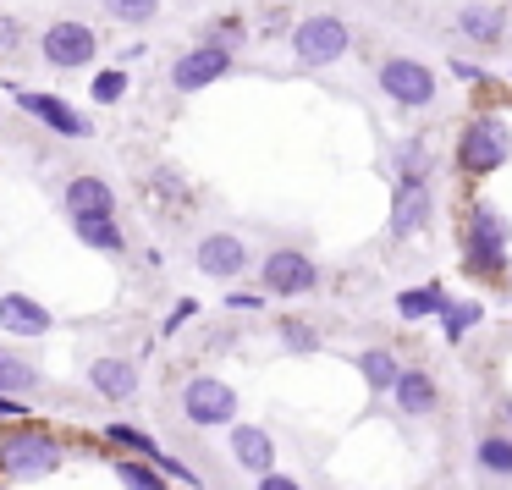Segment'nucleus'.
I'll use <instances>...</instances> for the list:
<instances>
[{"label": "nucleus", "mask_w": 512, "mask_h": 490, "mask_svg": "<svg viewBox=\"0 0 512 490\" xmlns=\"http://www.w3.org/2000/svg\"><path fill=\"white\" fill-rule=\"evenodd\" d=\"M61 468V441L39 424H17L6 441H0V474L28 485V479H50Z\"/></svg>", "instance_id": "obj_1"}, {"label": "nucleus", "mask_w": 512, "mask_h": 490, "mask_svg": "<svg viewBox=\"0 0 512 490\" xmlns=\"http://www.w3.org/2000/svg\"><path fill=\"white\" fill-rule=\"evenodd\" d=\"M507 155H512V127L501 122V116H474V122L463 127V144H457L463 171L490 177L496 166H507Z\"/></svg>", "instance_id": "obj_2"}, {"label": "nucleus", "mask_w": 512, "mask_h": 490, "mask_svg": "<svg viewBox=\"0 0 512 490\" xmlns=\"http://www.w3.org/2000/svg\"><path fill=\"white\" fill-rule=\"evenodd\" d=\"M347 45H353V28L331 12L303 17V23L292 28V56H298L303 67H331V61L347 56Z\"/></svg>", "instance_id": "obj_3"}, {"label": "nucleus", "mask_w": 512, "mask_h": 490, "mask_svg": "<svg viewBox=\"0 0 512 490\" xmlns=\"http://www.w3.org/2000/svg\"><path fill=\"white\" fill-rule=\"evenodd\" d=\"M39 56H45V67L72 72V67H89V61L100 56V39H94L89 23H72V17H61V23L45 28V39H39Z\"/></svg>", "instance_id": "obj_4"}, {"label": "nucleus", "mask_w": 512, "mask_h": 490, "mask_svg": "<svg viewBox=\"0 0 512 490\" xmlns=\"http://www.w3.org/2000/svg\"><path fill=\"white\" fill-rule=\"evenodd\" d=\"M182 413H188L199 430H221V424H237V391L215 375H199L182 386Z\"/></svg>", "instance_id": "obj_5"}, {"label": "nucleus", "mask_w": 512, "mask_h": 490, "mask_svg": "<svg viewBox=\"0 0 512 490\" xmlns=\"http://www.w3.org/2000/svg\"><path fill=\"white\" fill-rule=\"evenodd\" d=\"M380 89L391 94V105L424 111V105H435V72L413 56H386L380 61Z\"/></svg>", "instance_id": "obj_6"}, {"label": "nucleus", "mask_w": 512, "mask_h": 490, "mask_svg": "<svg viewBox=\"0 0 512 490\" xmlns=\"http://www.w3.org/2000/svg\"><path fill=\"white\" fill-rule=\"evenodd\" d=\"M259 281H265L270 298H303V292H314L320 270H314V259L303 254V248H276V254H265V265H259Z\"/></svg>", "instance_id": "obj_7"}, {"label": "nucleus", "mask_w": 512, "mask_h": 490, "mask_svg": "<svg viewBox=\"0 0 512 490\" xmlns=\"http://www.w3.org/2000/svg\"><path fill=\"white\" fill-rule=\"evenodd\" d=\"M507 215L496 210V204H474V215H468V265L474 270H501V254H507Z\"/></svg>", "instance_id": "obj_8"}, {"label": "nucleus", "mask_w": 512, "mask_h": 490, "mask_svg": "<svg viewBox=\"0 0 512 490\" xmlns=\"http://www.w3.org/2000/svg\"><path fill=\"white\" fill-rule=\"evenodd\" d=\"M226 72H232V50L193 45V50H182V56L171 61V89H177V94H199V89H210V83H221Z\"/></svg>", "instance_id": "obj_9"}, {"label": "nucleus", "mask_w": 512, "mask_h": 490, "mask_svg": "<svg viewBox=\"0 0 512 490\" xmlns=\"http://www.w3.org/2000/svg\"><path fill=\"white\" fill-rule=\"evenodd\" d=\"M193 265H199L204 276H215V281H237L248 270V243L237 232H210V237H199V248H193Z\"/></svg>", "instance_id": "obj_10"}, {"label": "nucleus", "mask_w": 512, "mask_h": 490, "mask_svg": "<svg viewBox=\"0 0 512 490\" xmlns=\"http://www.w3.org/2000/svg\"><path fill=\"white\" fill-rule=\"evenodd\" d=\"M61 204H67L72 226L78 221H111L116 215V188L105 177H72L67 193H61Z\"/></svg>", "instance_id": "obj_11"}, {"label": "nucleus", "mask_w": 512, "mask_h": 490, "mask_svg": "<svg viewBox=\"0 0 512 490\" xmlns=\"http://www.w3.org/2000/svg\"><path fill=\"white\" fill-rule=\"evenodd\" d=\"M17 105H23L34 122H45V127H56V133H67V138H89L94 127H89V116L83 111H72L67 100H56V94H34V89H17Z\"/></svg>", "instance_id": "obj_12"}, {"label": "nucleus", "mask_w": 512, "mask_h": 490, "mask_svg": "<svg viewBox=\"0 0 512 490\" xmlns=\"http://www.w3.org/2000/svg\"><path fill=\"white\" fill-rule=\"evenodd\" d=\"M50 309L45 303H34L28 292H6L0 298V331H12V336H45L50 331Z\"/></svg>", "instance_id": "obj_13"}, {"label": "nucleus", "mask_w": 512, "mask_h": 490, "mask_svg": "<svg viewBox=\"0 0 512 490\" xmlns=\"http://www.w3.org/2000/svg\"><path fill=\"white\" fill-rule=\"evenodd\" d=\"M232 457L248 474H270V468H276V441H270V430H259V424H232Z\"/></svg>", "instance_id": "obj_14"}, {"label": "nucleus", "mask_w": 512, "mask_h": 490, "mask_svg": "<svg viewBox=\"0 0 512 490\" xmlns=\"http://www.w3.org/2000/svg\"><path fill=\"white\" fill-rule=\"evenodd\" d=\"M89 386L100 391L105 402H133L138 397V369L127 358H94L89 364Z\"/></svg>", "instance_id": "obj_15"}, {"label": "nucleus", "mask_w": 512, "mask_h": 490, "mask_svg": "<svg viewBox=\"0 0 512 490\" xmlns=\"http://www.w3.org/2000/svg\"><path fill=\"white\" fill-rule=\"evenodd\" d=\"M430 221V188L424 182H397L391 193V237H408Z\"/></svg>", "instance_id": "obj_16"}, {"label": "nucleus", "mask_w": 512, "mask_h": 490, "mask_svg": "<svg viewBox=\"0 0 512 490\" xmlns=\"http://www.w3.org/2000/svg\"><path fill=\"white\" fill-rule=\"evenodd\" d=\"M391 397H397V408L408 413V419H430L435 402H441V391H435V380L424 375V369H402L397 386H391Z\"/></svg>", "instance_id": "obj_17"}, {"label": "nucleus", "mask_w": 512, "mask_h": 490, "mask_svg": "<svg viewBox=\"0 0 512 490\" xmlns=\"http://www.w3.org/2000/svg\"><path fill=\"white\" fill-rule=\"evenodd\" d=\"M474 463H479V474L512 479V435H501V430L479 435V446H474Z\"/></svg>", "instance_id": "obj_18"}, {"label": "nucleus", "mask_w": 512, "mask_h": 490, "mask_svg": "<svg viewBox=\"0 0 512 490\" xmlns=\"http://www.w3.org/2000/svg\"><path fill=\"white\" fill-rule=\"evenodd\" d=\"M358 375H364L369 391H391L397 375H402V364H397V353H386V347H369V353H358Z\"/></svg>", "instance_id": "obj_19"}, {"label": "nucleus", "mask_w": 512, "mask_h": 490, "mask_svg": "<svg viewBox=\"0 0 512 490\" xmlns=\"http://www.w3.org/2000/svg\"><path fill=\"white\" fill-rule=\"evenodd\" d=\"M28 391H39V369L0 347V397H28Z\"/></svg>", "instance_id": "obj_20"}, {"label": "nucleus", "mask_w": 512, "mask_h": 490, "mask_svg": "<svg viewBox=\"0 0 512 490\" xmlns=\"http://www.w3.org/2000/svg\"><path fill=\"white\" fill-rule=\"evenodd\" d=\"M485 320V303L479 298H463V303H446L441 309V331H446V342H463L474 325Z\"/></svg>", "instance_id": "obj_21"}, {"label": "nucleus", "mask_w": 512, "mask_h": 490, "mask_svg": "<svg viewBox=\"0 0 512 490\" xmlns=\"http://www.w3.org/2000/svg\"><path fill=\"white\" fill-rule=\"evenodd\" d=\"M100 12L111 23H127V28H144L160 17V0H100Z\"/></svg>", "instance_id": "obj_22"}, {"label": "nucleus", "mask_w": 512, "mask_h": 490, "mask_svg": "<svg viewBox=\"0 0 512 490\" xmlns=\"http://www.w3.org/2000/svg\"><path fill=\"white\" fill-rule=\"evenodd\" d=\"M457 28H463L468 39H479V45H496L501 39V12L496 6H468V12L457 17Z\"/></svg>", "instance_id": "obj_23"}, {"label": "nucleus", "mask_w": 512, "mask_h": 490, "mask_svg": "<svg viewBox=\"0 0 512 490\" xmlns=\"http://www.w3.org/2000/svg\"><path fill=\"white\" fill-rule=\"evenodd\" d=\"M446 303H452V298H446V292L430 281V287H419V292H402V298H397V314H402V320H424V314H441Z\"/></svg>", "instance_id": "obj_24"}, {"label": "nucleus", "mask_w": 512, "mask_h": 490, "mask_svg": "<svg viewBox=\"0 0 512 490\" xmlns=\"http://www.w3.org/2000/svg\"><path fill=\"white\" fill-rule=\"evenodd\" d=\"M78 237L89 248H105V254H127V237H122V226H116V215L111 221H78Z\"/></svg>", "instance_id": "obj_25"}, {"label": "nucleus", "mask_w": 512, "mask_h": 490, "mask_svg": "<svg viewBox=\"0 0 512 490\" xmlns=\"http://www.w3.org/2000/svg\"><path fill=\"white\" fill-rule=\"evenodd\" d=\"M105 441H111V446H127V452H138V457H155V452H160L155 435L138 430V424H105Z\"/></svg>", "instance_id": "obj_26"}, {"label": "nucleus", "mask_w": 512, "mask_h": 490, "mask_svg": "<svg viewBox=\"0 0 512 490\" xmlns=\"http://www.w3.org/2000/svg\"><path fill=\"white\" fill-rule=\"evenodd\" d=\"M116 479H122L127 490H171L166 479L155 474V468H149V463H133V457H122V463H116Z\"/></svg>", "instance_id": "obj_27"}, {"label": "nucleus", "mask_w": 512, "mask_h": 490, "mask_svg": "<svg viewBox=\"0 0 512 490\" xmlns=\"http://www.w3.org/2000/svg\"><path fill=\"white\" fill-rule=\"evenodd\" d=\"M149 468H155V474L166 479V485H171V479H177V485H188V490H204V479L193 474L188 463H177V457H171V452H155V457H149Z\"/></svg>", "instance_id": "obj_28"}, {"label": "nucleus", "mask_w": 512, "mask_h": 490, "mask_svg": "<svg viewBox=\"0 0 512 490\" xmlns=\"http://www.w3.org/2000/svg\"><path fill=\"white\" fill-rule=\"evenodd\" d=\"M281 347H287V353H314L320 336H314L303 320H281Z\"/></svg>", "instance_id": "obj_29"}, {"label": "nucleus", "mask_w": 512, "mask_h": 490, "mask_svg": "<svg viewBox=\"0 0 512 490\" xmlns=\"http://www.w3.org/2000/svg\"><path fill=\"white\" fill-rule=\"evenodd\" d=\"M397 171H402V182H424L430 177V155H424V144H408L397 155Z\"/></svg>", "instance_id": "obj_30"}, {"label": "nucleus", "mask_w": 512, "mask_h": 490, "mask_svg": "<svg viewBox=\"0 0 512 490\" xmlns=\"http://www.w3.org/2000/svg\"><path fill=\"white\" fill-rule=\"evenodd\" d=\"M89 94H94L100 105H116V100L127 94V72H100V78L89 83Z\"/></svg>", "instance_id": "obj_31"}, {"label": "nucleus", "mask_w": 512, "mask_h": 490, "mask_svg": "<svg viewBox=\"0 0 512 490\" xmlns=\"http://www.w3.org/2000/svg\"><path fill=\"white\" fill-rule=\"evenodd\" d=\"M193 314H199V303H193V298H182L177 309L166 314V325H160V331H182V320H193Z\"/></svg>", "instance_id": "obj_32"}, {"label": "nucleus", "mask_w": 512, "mask_h": 490, "mask_svg": "<svg viewBox=\"0 0 512 490\" xmlns=\"http://www.w3.org/2000/svg\"><path fill=\"white\" fill-rule=\"evenodd\" d=\"M23 45V23L17 17H0V50H17Z\"/></svg>", "instance_id": "obj_33"}, {"label": "nucleus", "mask_w": 512, "mask_h": 490, "mask_svg": "<svg viewBox=\"0 0 512 490\" xmlns=\"http://www.w3.org/2000/svg\"><path fill=\"white\" fill-rule=\"evenodd\" d=\"M259 490H303V485L292 474H276V468H270V474H259Z\"/></svg>", "instance_id": "obj_34"}, {"label": "nucleus", "mask_w": 512, "mask_h": 490, "mask_svg": "<svg viewBox=\"0 0 512 490\" xmlns=\"http://www.w3.org/2000/svg\"><path fill=\"white\" fill-rule=\"evenodd\" d=\"M12 419H23V402H17V397H0V424H12Z\"/></svg>", "instance_id": "obj_35"}, {"label": "nucleus", "mask_w": 512, "mask_h": 490, "mask_svg": "<svg viewBox=\"0 0 512 490\" xmlns=\"http://www.w3.org/2000/svg\"><path fill=\"white\" fill-rule=\"evenodd\" d=\"M226 303H232V309H259V298H254V292H232Z\"/></svg>", "instance_id": "obj_36"}, {"label": "nucleus", "mask_w": 512, "mask_h": 490, "mask_svg": "<svg viewBox=\"0 0 512 490\" xmlns=\"http://www.w3.org/2000/svg\"><path fill=\"white\" fill-rule=\"evenodd\" d=\"M457 78H463V83H485V72H479V67H468V61H457Z\"/></svg>", "instance_id": "obj_37"}, {"label": "nucleus", "mask_w": 512, "mask_h": 490, "mask_svg": "<svg viewBox=\"0 0 512 490\" xmlns=\"http://www.w3.org/2000/svg\"><path fill=\"white\" fill-rule=\"evenodd\" d=\"M507 424H512V402H507Z\"/></svg>", "instance_id": "obj_38"}]
</instances>
